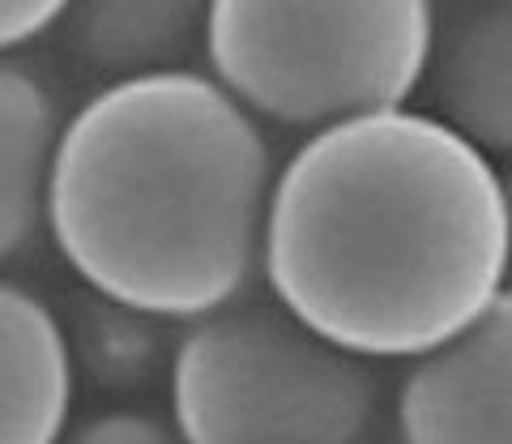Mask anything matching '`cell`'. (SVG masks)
Segmentation results:
<instances>
[{
  "mask_svg": "<svg viewBox=\"0 0 512 444\" xmlns=\"http://www.w3.org/2000/svg\"><path fill=\"white\" fill-rule=\"evenodd\" d=\"M73 402L77 368L60 312L0 274V444H56Z\"/></svg>",
  "mask_w": 512,
  "mask_h": 444,
  "instance_id": "52a82bcc",
  "label": "cell"
},
{
  "mask_svg": "<svg viewBox=\"0 0 512 444\" xmlns=\"http://www.w3.org/2000/svg\"><path fill=\"white\" fill-rule=\"evenodd\" d=\"M167 321L146 312H133L116 304V299L94 295L82 304L73 325H64V338H69L73 351V368L94 376L107 389H133L146 385L150 372L158 368V359L171 355V346L163 351L158 342V329Z\"/></svg>",
  "mask_w": 512,
  "mask_h": 444,
  "instance_id": "30bf717a",
  "label": "cell"
},
{
  "mask_svg": "<svg viewBox=\"0 0 512 444\" xmlns=\"http://www.w3.org/2000/svg\"><path fill=\"white\" fill-rule=\"evenodd\" d=\"M214 0H69L60 30L69 52L107 82L188 69L201 56Z\"/></svg>",
  "mask_w": 512,
  "mask_h": 444,
  "instance_id": "9c48e42d",
  "label": "cell"
},
{
  "mask_svg": "<svg viewBox=\"0 0 512 444\" xmlns=\"http://www.w3.org/2000/svg\"><path fill=\"white\" fill-rule=\"evenodd\" d=\"M500 163L419 103L312 129L274 171L261 287L342 351L414 359L508 299Z\"/></svg>",
  "mask_w": 512,
  "mask_h": 444,
  "instance_id": "6da1fadb",
  "label": "cell"
},
{
  "mask_svg": "<svg viewBox=\"0 0 512 444\" xmlns=\"http://www.w3.org/2000/svg\"><path fill=\"white\" fill-rule=\"evenodd\" d=\"M265 124L205 69L116 77L60 124L47 235L82 287L184 325L261 287Z\"/></svg>",
  "mask_w": 512,
  "mask_h": 444,
  "instance_id": "7a4b0ae2",
  "label": "cell"
},
{
  "mask_svg": "<svg viewBox=\"0 0 512 444\" xmlns=\"http://www.w3.org/2000/svg\"><path fill=\"white\" fill-rule=\"evenodd\" d=\"M406 363L397 444H512V295Z\"/></svg>",
  "mask_w": 512,
  "mask_h": 444,
  "instance_id": "5b68a950",
  "label": "cell"
},
{
  "mask_svg": "<svg viewBox=\"0 0 512 444\" xmlns=\"http://www.w3.org/2000/svg\"><path fill=\"white\" fill-rule=\"evenodd\" d=\"M64 107L18 56H0V265L47 235V180Z\"/></svg>",
  "mask_w": 512,
  "mask_h": 444,
  "instance_id": "ba28073f",
  "label": "cell"
},
{
  "mask_svg": "<svg viewBox=\"0 0 512 444\" xmlns=\"http://www.w3.org/2000/svg\"><path fill=\"white\" fill-rule=\"evenodd\" d=\"M419 94L483 154L512 150V0H436Z\"/></svg>",
  "mask_w": 512,
  "mask_h": 444,
  "instance_id": "8992f818",
  "label": "cell"
},
{
  "mask_svg": "<svg viewBox=\"0 0 512 444\" xmlns=\"http://www.w3.org/2000/svg\"><path fill=\"white\" fill-rule=\"evenodd\" d=\"M167 406L180 444H359L380 415V372L252 287L180 325Z\"/></svg>",
  "mask_w": 512,
  "mask_h": 444,
  "instance_id": "3957f363",
  "label": "cell"
},
{
  "mask_svg": "<svg viewBox=\"0 0 512 444\" xmlns=\"http://www.w3.org/2000/svg\"><path fill=\"white\" fill-rule=\"evenodd\" d=\"M436 0H214L205 73L256 120L325 129L419 99Z\"/></svg>",
  "mask_w": 512,
  "mask_h": 444,
  "instance_id": "277c9868",
  "label": "cell"
},
{
  "mask_svg": "<svg viewBox=\"0 0 512 444\" xmlns=\"http://www.w3.org/2000/svg\"><path fill=\"white\" fill-rule=\"evenodd\" d=\"M69 0H0V56L22 52L26 43L52 35Z\"/></svg>",
  "mask_w": 512,
  "mask_h": 444,
  "instance_id": "7c38bea8",
  "label": "cell"
},
{
  "mask_svg": "<svg viewBox=\"0 0 512 444\" xmlns=\"http://www.w3.org/2000/svg\"><path fill=\"white\" fill-rule=\"evenodd\" d=\"M359 444H372V436H363V440H359Z\"/></svg>",
  "mask_w": 512,
  "mask_h": 444,
  "instance_id": "4fadbf2b",
  "label": "cell"
},
{
  "mask_svg": "<svg viewBox=\"0 0 512 444\" xmlns=\"http://www.w3.org/2000/svg\"><path fill=\"white\" fill-rule=\"evenodd\" d=\"M56 444H180L175 427L146 410H103L82 423H69Z\"/></svg>",
  "mask_w": 512,
  "mask_h": 444,
  "instance_id": "8fae6325",
  "label": "cell"
}]
</instances>
